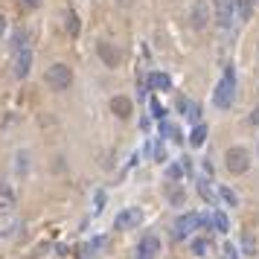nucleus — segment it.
I'll use <instances>...</instances> for the list:
<instances>
[{
	"mask_svg": "<svg viewBox=\"0 0 259 259\" xmlns=\"http://www.w3.org/2000/svg\"><path fill=\"white\" fill-rule=\"evenodd\" d=\"M12 55H15V76L17 79H26V73L32 67V47L26 44V32L17 29L15 38H12Z\"/></svg>",
	"mask_w": 259,
	"mask_h": 259,
	"instance_id": "obj_1",
	"label": "nucleus"
},
{
	"mask_svg": "<svg viewBox=\"0 0 259 259\" xmlns=\"http://www.w3.org/2000/svg\"><path fill=\"white\" fill-rule=\"evenodd\" d=\"M233 99H236V70L227 67L219 87H216V93H213V102H216V108H230Z\"/></svg>",
	"mask_w": 259,
	"mask_h": 259,
	"instance_id": "obj_2",
	"label": "nucleus"
},
{
	"mask_svg": "<svg viewBox=\"0 0 259 259\" xmlns=\"http://www.w3.org/2000/svg\"><path fill=\"white\" fill-rule=\"evenodd\" d=\"M225 166H227L230 175H245L251 169V155H248V149H242V146L227 149L225 152Z\"/></svg>",
	"mask_w": 259,
	"mask_h": 259,
	"instance_id": "obj_3",
	"label": "nucleus"
},
{
	"mask_svg": "<svg viewBox=\"0 0 259 259\" xmlns=\"http://www.w3.org/2000/svg\"><path fill=\"white\" fill-rule=\"evenodd\" d=\"M44 82H47L52 90H67V87L73 85V70H70L67 64H52V67H47V73H44Z\"/></svg>",
	"mask_w": 259,
	"mask_h": 259,
	"instance_id": "obj_4",
	"label": "nucleus"
},
{
	"mask_svg": "<svg viewBox=\"0 0 259 259\" xmlns=\"http://www.w3.org/2000/svg\"><path fill=\"white\" fill-rule=\"evenodd\" d=\"M195 227H201V216L198 213H187V216H181L178 222H175V233H172V239L175 242H181V239H187Z\"/></svg>",
	"mask_w": 259,
	"mask_h": 259,
	"instance_id": "obj_5",
	"label": "nucleus"
},
{
	"mask_svg": "<svg viewBox=\"0 0 259 259\" xmlns=\"http://www.w3.org/2000/svg\"><path fill=\"white\" fill-rule=\"evenodd\" d=\"M96 52H99V58L105 61V67H120V61H122V50L117 47V44H111V41H99Z\"/></svg>",
	"mask_w": 259,
	"mask_h": 259,
	"instance_id": "obj_6",
	"label": "nucleus"
},
{
	"mask_svg": "<svg viewBox=\"0 0 259 259\" xmlns=\"http://www.w3.org/2000/svg\"><path fill=\"white\" fill-rule=\"evenodd\" d=\"M143 222V210L140 207H128V210H122L120 216H117V230H134V227Z\"/></svg>",
	"mask_w": 259,
	"mask_h": 259,
	"instance_id": "obj_7",
	"label": "nucleus"
},
{
	"mask_svg": "<svg viewBox=\"0 0 259 259\" xmlns=\"http://www.w3.org/2000/svg\"><path fill=\"white\" fill-rule=\"evenodd\" d=\"M233 12H236V0H216V23L219 26H230L233 23Z\"/></svg>",
	"mask_w": 259,
	"mask_h": 259,
	"instance_id": "obj_8",
	"label": "nucleus"
},
{
	"mask_svg": "<svg viewBox=\"0 0 259 259\" xmlns=\"http://www.w3.org/2000/svg\"><path fill=\"white\" fill-rule=\"evenodd\" d=\"M157 251H160V239H157L155 233H149V236H143V239H140L137 259H155Z\"/></svg>",
	"mask_w": 259,
	"mask_h": 259,
	"instance_id": "obj_9",
	"label": "nucleus"
},
{
	"mask_svg": "<svg viewBox=\"0 0 259 259\" xmlns=\"http://www.w3.org/2000/svg\"><path fill=\"white\" fill-rule=\"evenodd\" d=\"M111 111H114L120 120H128V117H131V111H134V105H131L128 96H114V99H111Z\"/></svg>",
	"mask_w": 259,
	"mask_h": 259,
	"instance_id": "obj_10",
	"label": "nucleus"
},
{
	"mask_svg": "<svg viewBox=\"0 0 259 259\" xmlns=\"http://www.w3.org/2000/svg\"><path fill=\"white\" fill-rule=\"evenodd\" d=\"M178 108L187 114V120H192V122L201 120V105H198V102H190V99H184V96H181V99H178Z\"/></svg>",
	"mask_w": 259,
	"mask_h": 259,
	"instance_id": "obj_11",
	"label": "nucleus"
},
{
	"mask_svg": "<svg viewBox=\"0 0 259 259\" xmlns=\"http://www.w3.org/2000/svg\"><path fill=\"white\" fill-rule=\"evenodd\" d=\"M146 82H149L152 90H169V87H172V79H169L166 73H149V79H146Z\"/></svg>",
	"mask_w": 259,
	"mask_h": 259,
	"instance_id": "obj_12",
	"label": "nucleus"
},
{
	"mask_svg": "<svg viewBox=\"0 0 259 259\" xmlns=\"http://www.w3.org/2000/svg\"><path fill=\"white\" fill-rule=\"evenodd\" d=\"M204 23H207V6L198 0L195 9H192V26H195V29H204Z\"/></svg>",
	"mask_w": 259,
	"mask_h": 259,
	"instance_id": "obj_13",
	"label": "nucleus"
},
{
	"mask_svg": "<svg viewBox=\"0 0 259 259\" xmlns=\"http://www.w3.org/2000/svg\"><path fill=\"white\" fill-rule=\"evenodd\" d=\"M160 134H163V137L166 140H172V143H181V128H178V125H175V122H160Z\"/></svg>",
	"mask_w": 259,
	"mask_h": 259,
	"instance_id": "obj_14",
	"label": "nucleus"
},
{
	"mask_svg": "<svg viewBox=\"0 0 259 259\" xmlns=\"http://www.w3.org/2000/svg\"><path fill=\"white\" fill-rule=\"evenodd\" d=\"M236 15L242 17V20H251V15H254V0H236Z\"/></svg>",
	"mask_w": 259,
	"mask_h": 259,
	"instance_id": "obj_15",
	"label": "nucleus"
},
{
	"mask_svg": "<svg viewBox=\"0 0 259 259\" xmlns=\"http://www.w3.org/2000/svg\"><path fill=\"white\" fill-rule=\"evenodd\" d=\"M204 140H207V125H195L190 134V143L198 149V146H204Z\"/></svg>",
	"mask_w": 259,
	"mask_h": 259,
	"instance_id": "obj_16",
	"label": "nucleus"
},
{
	"mask_svg": "<svg viewBox=\"0 0 259 259\" xmlns=\"http://www.w3.org/2000/svg\"><path fill=\"white\" fill-rule=\"evenodd\" d=\"M99 248H105V239H93V242H87L85 248H82V259H93Z\"/></svg>",
	"mask_w": 259,
	"mask_h": 259,
	"instance_id": "obj_17",
	"label": "nucleus"
},
{
	"mask_svg": "<svg viewBox=\"0 0 259 259\" xmlns=\"http://www.w3.org/2000/svg\"><path fill=\"white\" fill-rule=\"evenodd\" d=\"M213 227H216L219 233H227V230H230V222H227V216H225V213H219V210L213 213Z\"/></svg>",
	"mask_w": 259,
	"mask_h": 259,
	"instance_id": "obj_18",
	"label": "nucleus"
},
{
	"mask_svg": "<svg viewBox=\"0 0 259 259\" xmlns=\"http://www.w3.org/2000/svg\"><path fill=\"white\" fill-rule=\"evenodd\" d=\"M64 20H67V32L70 35H79V15H76L73 9H67V12H64Z\"/></svg>",
	"mask_w": 259,
	"mask_h": 259,
	"instance_id": "obj_19",
	"label": "nucleus"
},
{
	"mask_svg": "<svg viewBox=\"0 0 259 259\" xmlns=\"http://www.w3.org/2000/svg\"><path fill=\"white\" fill-rule=\"evenodd\" d=\"M169 201H172V204H184V190H181L178 184L169 187Z\"/></svg>",
	"mask_w": 259,
	"mask_h": 259,
	"instance_id": "obj_20",
	"label": "nucleus"
},
{
	"mask_svg": "<svg viewBox=\"0 0 259 259\" xmlns=\"http://www.w3.org/2000/svg\"><path fill=\"white\" fill-rule=\"evenodd\" d=\"M198 192H201L207 201H213V190H210V181H207V178H201V181H198Z\"/></svg>",
	"mask_w": 259,
	"mask_h": 259,
	"instance_id": "obj_21",
	"label": "nucleus"
},
{
	"mask_svg": "<svg viewBox=\"0 0 259 259\" xmlns=\"http://www.w3.org/2000/svg\"><path fill=\"white\" fill-rule=\"evenodd\" d=\"M207 239H195V242H192V254H198V257H204V254H207Z\"/></svg>",
	"mask_w": 259,
	"mask_h": 259,
	"instance_id": "obj_22",
	"label": "nucleus"
},
{
	"mask_svg": "<svg viewBox=\"0 0 259 259\" xmlns=\"http://www.w3.org/2000/svg\"><path fill=\"white\" fill-rule=\"evenodd\" d=\"M219 195L225 198V201L230 204V207H236V204H239V201H236V195H233V192L227 190V187H219Z\"/></svg>",
	"mask_w": 259,
	"mask_h": 259,
	"instance_id": "obj_23",
	"label": "nucleus"
},
{
	"mask_svg": "<svg viewBox=\"0 0 259 259\" xmlns=\"http://www.w3.org/2000/svg\"><path fill=\"white\" fill-rule=\"evenodd\" d=\"M166 175H169V181H178V178H181V166H169V169H166Z\"/></svg>",
	"mask_w": 259,
	"mask_h": 259,
	"instance_id": "obj_24",
	"label": "nucleus"
},
{
	"mask_svg": "<svg viewBox=\"0 0 259 259\" xmlns=\"http://www.w3.org/2000/svg\"><path fill=\"white\" fill-rule=\"evenodd\" d=\"M23 169H26V152H20V155H17V172L23 175Z\"/></svg>",
	"mask_w": 259,
	"mask_h": 259,
	"instance_id": "obj_25",
	"label": "nucleus"
},
{
	"mask_svg": "<svg viewBox=\"0 0 259 259\" xmlns=\"http://www.w3.org/2000/svg\"><path fill=\"white\" fill-rule=\"evenodd\" d=\"M152 111H155L157 120H163V108H160V102H157V99H152Z\"/></svg>",
	"mask_w": 259,
	"mask_h": 259,
	"instance_id": "obj_26",
	"label": "nucleus"
},
{
	"mask_svg": "<svg viewBox=\"0 0 259 259\" xmlns=\"http://www.w3.org/2000/svg\"><path fill=\"white\" fill-rule=\"evenodd\" d=\"M225 257H227V259H236V251H233V245H225Z\"/></svg>",
	"mask_w": 259,
	"mask_h": 259,
	"instance_id": "obj_27",
	"label": "nucleus"
},
{
	"mask_svg": "<svg viewBox=\"0 0 259 259\" xmlns=\"http://www.w3.org/2000/svg\"><path fill=\"white\" fill-rule=\"evenodd\" d=\"M245 251H248V254H254V239H251V236H245Z\"/></svg>",
	"mask_w": 259,
	"mask_h": 259,
	"instance_id": "obj_28",
	"label": "nucleus"
},
{
	"mask_svg": "<svg viewBox=\"0 0 259 259\" xmlns=\"http://www.w3.org/2000/svg\"><path fill=\"white\" fill-rule=\"evenodd\" d=\"M251 122H254V125H259V108L254 111V114H251Z\"/></svg>",
	"mask_w": 259,
	"mask_h": 259,
	"instance_id": "obj_29",
	"label": "nucleus"
},
{
	"mask_svg": "<svg viewBox=\"0 0 259 259\" xmlns=\"http://www.w3.org/2000/svg\"><path fill=\"white\" fill-rule=\"evenodd\" d=\"M26 6H32L35 9V6H41V0H26Z\"/></svg>",
	"mask_w": 259,
	"mask_h": 259,
	"instance_id": "obj_30",
	"label": "nucleus"
},
{
	"mask_svg": "<svg viewBox=\"0 0 259 259\" xmlns=\"http://www.w3.org/2000/svg\"><path fill=\"white\" fill-rule=\"evenodd\" d=\"M3 29H6V17H0V35H3Z\"/></svg>",
	"mask_w": 259,
	"mask_h": 259,
	"instance_id": "obj_31",
	"label": "nucleus"
}]
</instances>
